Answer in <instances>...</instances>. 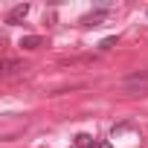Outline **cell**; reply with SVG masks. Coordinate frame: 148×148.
<instances>
[{
    "label": "cell",
    "mask_w": 148,
    "mask_h": 148,
    "mask_svg": "<svg viewBox=\"0 0 148 148\" xmlns=\"http://www.w3.org/2000/svg\"><path fill=\"white\" fill-rule=\"evenodd\" d=\"M116 41H119V35H108V38H105V41L99 44V49H110V47H113Z\"/></svg>",
    "instance_id": "52a82bcc"
},
{
    "label": "cell",
    "mask_w": 148,
    "mask_h": 148,
    "mask_svg": "<svg viewBox=\"0 0 148 148\" xmlns=\"http://www.w3.org/2000/svg\"><path fill=\"white\" fill-rule=\"evenodd\" d=\"M3 67H6V76H15L18 70H23V67H21L18 61H12V58H6V61H3Z\"/></svg>",
    "instance_id": "8992f818"
},
{
    "label": "cell",
    "mask_w": 148,
    "mask_h": 148,
    "mask_svg": "<svg viewBox=\"0 0 148 148\" xmlns=\"http://www.w3.org/2000/svg\"><path fill=\"white\" fill-rule=\"evenodd\" d=\"M108 15H110V9H108V6H99V9H93L90 15H84L79 23H82V26H99V23L108 18Z\"/></svg>",
    "instance_id": "7a4b0ae2"
},
{
    "label": "cell",
    "mask_w": 148,
    "mask_h": 148,
    "mask_svg": "<svg viewBox=\"0 0 148 148\" xmlns=\"http://www.w3.org/2000/svg\"><path fill=\"white\" fill-rule=\"evenodd\" d=\"M41 44H44L41 35H26V38H21V47H23V49H38Z\"/></svg>",
    "instance_id": "277c9868"
},
{
    "label": "cell",
    "mask_w": 148,
    "mask_h": 148,
    "mask_svg": "<svg viewBox=\"0 0 148 148\" xmlns=\"http://www.w3.org/2000/svg\"><path fill=\"white\" fill-rule=\"evenodd\" d=\"M122 87L131 93H148V70H134L122 79Z\"/></svg>",
    "instance_id": "6da1fadb"
},
{
    "label": "cell",
    "mask_w": 148,
    "mask_h": 148,
    "mask_svg": "<svg viewBox=\"0 0 148 148\" xmlns=\"http://www.w3.org/2000/svg\"><path fill=\"white\" fill-rule=\"evenodd\" d=\"M26 15H29V3H18V6H15V9L6 15V23H9V26H18Z\"/></svg>",
    "instance_id": "3957f363"
},
{
    "label": "cell",
    "mask_w": 148,
    "mask_h": 148,
    "mask_svg": "<svg viewBox=\"0 0 148 148\" xmlns=\"http://www.w3.org/2000/svg\"><path fill=\"white\" fill-rule=\"evenodd\" d=\"M93 136L90 134H76V148H93Z\"/></svg>",
    "instance_id": "5b68a950"
},
{
    "label": "cell",
    "mask_w": 148,
    "mask_h": 148,
    "mask_svg": "<svg viewBox=\"0 0 148 148\" xmlns=\"http://www.w3.org/2000/svg\"><path fill=\"white\" fill-rule=\"evenodd\" d=\"M93 148H113V145H110L108 139H96V142H93Z\"/></svg>",
    "instance_id": "ba28073f"
}]
</instances>
